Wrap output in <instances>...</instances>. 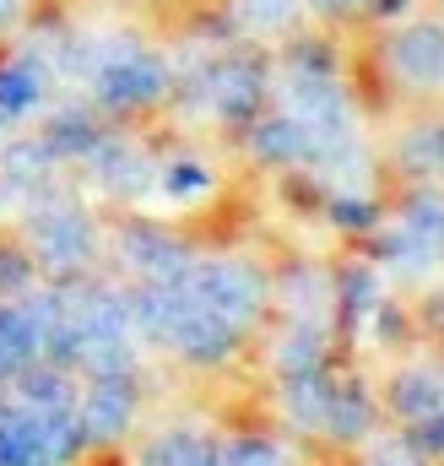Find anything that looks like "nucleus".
I'll list each match as a JSON object with an SVG mask.
<instances>
[{"instance_id": "obj_1", "label": "nucleus", "mask_w": 444, "mask_h": 466, "mask_svg": "<svg viewBox=\"0 0 444 466\" xmlns=\"http://www.w3.org/2000/svg\"><path fill=\"white\" fill-rule=\"evenodd\" d=\"M27 238H33V255H38L49 271H76V266H87V260H93V244H98L87 212L71 207V201H44V207H33V212H27Z\"/></svg>"}, {"instance_id": "obj_2", "label": "nucleus", "mask_w": 444, "mask_h": 466, "mask_svg": "<svg viewBox=\"0 0 444 466\" xmlns=\"http://www.w3.org/2000/svg\"><path fill=\"white\" fill-rule=\"evenodd\" d=\"M185 288L196 304H207L212 315L233 320V326H249L255 309H260V277L249 266H233V260H212V266H190L185 271Z\"/></svg>"}, {"instance_id": "obj_3", "label": "nucleus", "mask_w": 444, "mask_h": 466, "mask_svg": "<svg viewBox=\"0 0 444 466\" xmlns=\"http://www.w3.org/2000/svg\"><path fill=\"white\" fill-rule=\"evenodd\" d=\"M168 71L136 49H119V55H104L98 71H93V87H98V104L109 109H130V104H152L163 93Z\"/></svg>"}, {"instance_id": "obj_4", "label": "nucleus", "mask_w": 444, "mask_h": 466, "mask_svg": "<svg viewBox=\"0 0 444 466\" xmlns=\"http://www.w3.org/2000/svg\"><path fill=\"white\" fill-rule=\"evenodd\" d=\"M130 418H136V390H130V374H119V380H93V390L76 401V423H82V434H87L93 445L119 440V434L130 429Z\"/></svg>"}, {"instance_id": "obj_5", "label": "nucleus", "mask_w": 444, "mask_h": 466, "mask_svg": "<svg viewBox=\"0 0 444 466\" xmlns=\"http://www.w3.org/2000/svg\"><path fill=\"white\" fill-rule=\"evenodd\" d=\"M125 260H130L146 282H185V271H190L185 244H174L168 233H157V228H130L125 233Z\"/></svg>"}, {"instance_id": "obj_6", "label": "nucleus", "mask_w": 444, "mask_h": 466, "mask_svg": "<svg viewBox=\"0 0 444 466\" xmlns=\"http://www.w3.org/2000/svg\"><path fill=\"white\" fill-rule=\"evenodd\" d=\"M390 66L407 76V82H439L444 76V33L439 27H429V22H418V27H401L396 33V44H390Z\"/></svg>"}, {"instance_id": "obj_7", "label": "nucleus", "mask_w": 444, "mask_h": 466, "mask_svg": "<svg viewBox=\"0 0 444 466\" xmlns=\"http://www.w3.org/2000/svg\"><path fill=\"white\" fill-rule=\"evenodd\" d=\"M390 255H401V260H434V255H444V201L418 196L407 207L401 238H390Z\"/></svg>"}, {"instance_id": "obj_8", "label": "nucleus", "mask_w": 444, "mask_h": 466, "mask_svg": "<svg viewBox=\"0 0 444 466\" xmlns=\"http://www.w3.org/2000/svg\"><path fill=\"white\" fill-rule=\"evenodd\" d=\"M0 466H55L38 418L22 412V407H11V412L0 418Z\"/></svg>"}, {"instance_id": "obj_9", "label": "nucleus", "mask_w": 444, "mask_h": 466, "mask_svg": "<svg viewBox=\"0 0 444 466\" xmlns=\"http://www.w3.org/2000/svg\"><path fill=\"white\" fill-rule=\"evenodd\" d=\"M255 152H260L266 163H298V157L315 152V136H309L293 115H271V119L255 125Z\"/></svg>"}, {"instance_id": "obj_10", "label": "nucleus", "mask_w": 444, "mask_h": 466, "mask_svg": "<svg viewBox=\"0 0 444 466\" xmlns=\"http://www.w3.org/2000/svg\"><path fill=\"white\" fill-rule=\"evenodd\" d=\"M38 98H44V66L38 60L0 66V115L5 119L27 115V109H38Z\"/></svg>"}, {"instance_id": "obj_11", "label": "nucleus", "mask_w": 444, "mask_h": 466, "mask_svg": "<svg viewBox=\"0 0 444 466\" xmlns=\"http://www.w3.org/2000/svg\"><path fill=\"white\" fill-rule=\"evenodd\" d=\"M87 157H93V168H98V179H104L109 190H141V185L152 179L146 157L130 152V147H119V141H98Z\"/></svg>"}, {"instance_id": "obj_12", "label": "nucleus", "mask_w": 444, "mask_h": 466, "mask_svg": "<svg viewBox=\"0 0 444 466\" xmlns=\"http://www.w3.org/2000/svg\"><path fill=\"white\" fill-rule=\"evenodd\" d=\"M326 429H331L336 440H363L374 429V401L358 385H336L331 407H326Z\"/></svg>"}, {"instance_id": "obj_13", "label": "nucleus", "mask_w": 444, "mask_h": 466, "mask_svg": "<svg viewBox=\"0 0 444 466\" xmlns=\"http://www.w3.org/2000/svg\"><path fill=\"white\" fill-rule=\"evenodd\" d=\"M390 407H396L401 418H412V423L429 418V412H439L444 407V380L439 374H423V369H418V374H401L396 390H390Z\"/></svg>"}, {"instance_id": "obj_14", "label": "nucleus", "mask_w": 444, "mask_h": 466, "mask_svg": "<svg viewBox=\"0 0 444 466\" xmlns=\"http://www.w3.org/2000/svg\"><path fill=\"white\" fill-rule=\"evenodd\" d=\"M44 141H49L55 157H87V152L104 141V130L82 115V109H66V115H55V125L44 130Z\"/></svg>"}, {"instance_id": "obj_15", "label": "nucleus", "mask_w": 444, "mask_h": 466, "mask_svg": "<svg viewBox=\"0 0 444 466\" xmlns=\"http://www.w3.org/2000/svg\"><path fill=\"white\" fill-rule=\"evenodd\" d=\"M146 466H222V451H212L196 434H163L146 451Z\"/></svg>"}, {"instance_id": "obj_16", "label": "nucleus", "mask_w": 444, "mask_h": 466, "mask_svg": "<svg viewBox=\"0 0 444 466\" xmlns=\"http://www.w3.org/2000/svg\"><path fill=\"white\" fill-rule=\"evenodd\" d=\"M33 293V255L22 244H0V299Z\"/></svg>"}, {"instance_id": "obj_17", "label": "nucleus", "mask_w": 444, "mask_h": 466, "mask_svg": "<svg viewBox=\"0 0 444 466\" xmlns=\"http://www.w3.org/2000/svg\"><path fill=\"white\" fill-rule=\"evenodd\" d=\"M233 16H238L244 27H255V33H271V27H282V22L293 16V0H238Z\"/></svg>"}, {"instance_id": "obj_18", "label": "nucleus", "mask_w": 444, "mask_h": 466, "mask_svg": "<svg viewBox=\"0 0 444 466\" xmlns=\"http://www.w3.org/2000/svg\"><path fill=\"white\" fill-rule=\"evenodd\" d=\"M282 369H288V374L320 369V331H315V326H298V331L282 342Z\"/></svg>"}, {"instance_id": "obj_19", "label": "nucleus", "mask_w": 444, "mask_h": 466, "mask_svg": "<svg viewBox=\"0 0 444 466\" xmlns=\"http://www.w3.org/2000/svg\"><path fill=\"white\" fill-rule=\"evenodd\" d=\"M212 185V174L201 168V163H190V157H179V163H168V174H163V190L168 196H179V201H190V196H201Z\"/></svg>"}, {"instance_id": "obj_20", "label": "nucleus", "mask_w": 444, "mask_h": 466, "mask_svg": "<svg viewBox=\"0 0 444 466\" xmlns=\"http://www.w3.org/2000/svg\"><path fill=\"white\" fill-rule=\"evenodd\" d=\"M331 218L341 223V228H368V223H374V207H368L363 196H336Z\"/></svg>"}, {"instance_id": "obj_21", "label": "nucleus", "mask_w": 444, "mask_h": 466, "mask_svg": "<svg viewBox=\"0 0 444 466\" xmlns=\"http://www.w3.org/2000/svg\"><path fill=\"white\" fill-rule=\"evenodd\" d=\"M412 451H434V456H444V407L412 423Z\"/></svg>"}, {"instance_id": "obj_22", "label": "nucleus", "mask_w": 444, "mask_h": 466, "mask_svg": "<svg viewBox=\"0 0 444 466\" xmlns=\"http://www.w3.org/2000/svg\"><path fill=\"white\" fill-rule=\"evenodd\" d=\"M368 304H374V277H368V271H352V277H347V309L363 315Z\"/></svg>"}, {"instance_id": "obj_23", "label": "nucleus", "mask_w": 444, "mask_h": 466, "mask_svg": "<svg viewBox=\"0 0 444 466\" xmlns=\"http://www.w3.org/2000/svg\"><path fill=\"white\" fill-rule=\"evenodd\" d=\"M374 466H418V456H412V451H401V445H390V451H385Z\"/></svg>"}, {"instance_id": "obj_24", "label": "nucleus", "mask_w": 444, "mask_h": 466, "mask_svg": "<svg viewBox=\"0 0 444 466\" xmlns=\"http://www.w3.org/2000/svg\"><path fill=\"white\" fill-rule=\"evenodd\" d=\"M315 5H326V11H347V5H358V0H315Z\"/></svg>"}, {"instance_id": "obj_25", "label": "nucleus", "mask_w": 444, "mask_h": 466, "mask_svg": "<svg viewBox=\"0 0 444 466\" xmlns=\"http://www.w3.org/2000/svg\"><path fill=\"white\" fill-rule=\"evenodd\" d=\"M16 5H22V0H0V22H5V16H16Z\"/></svg>"}, {"instance_id": "obj_26", "label": "nucleus", "mask_w": 444, "mask_h": 466, "mask_svg": "<svg viewBox=\"0 0 444 466\" xmlns=\"http://www.w3.org/2000/svg\"><path fill=\"white\" fill-rule=\"evenodd\" d=\"M374 5H379V11H396V5H401V0H374Z\"/></svg>"}, {"instance_id": "obj_27", "label": "nucleus", "mask_w": 444, "mask_h": 466, "mask_svg": "<svg viewBox=\"0 0 444 466\" xmlns=\"http://www.w3.org/2000/svg\"><path fill=\"white\" fill-rule=\"evenodd\" d=\"M5 412H11V396H5V390H0V418H5Z\"/></svg>"}, {"instance_id": "obj_28", "label": "nucleus", "mask_w": 444, "mask_h": 466, "mask_svg": "<svg viewBox=\"0 0 444 466\" xmlns=\"http://www.w3.org/2000/svg\"><path fill=\"white\" fill-rule=\"evenodd\" d=\"M439 157H444V136H439Z\"/></svg>"}]
</instances>
